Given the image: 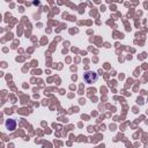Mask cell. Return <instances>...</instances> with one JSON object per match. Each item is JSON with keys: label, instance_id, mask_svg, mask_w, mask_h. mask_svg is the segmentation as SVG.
<instances>
[{"label": "cell", "instance_id": "2", "mask_svg": "<svg viewBox=\"0 0 148 148\" xmlns=\"http://www.w3.org/2000/svg\"><path fill=\"white\" fill-rule=\"evenodd\" d=\"M6 128L9 131H14L16 128V121L14 119H8L6 120Z\"/></svg>", "mask_w": 148, "mask_h": 148}, {"label": "cell", "instance_id": "1", "mask_svg": "<svg viewBox=\"0 0 148 148\" xmlns=\"http://www.w3.org/2000/svg\"><path fill=\"white\" fill-rule=\"evenodd\" d=\"M97 79H98V76H97V74L94 73V72H87V73H84V75H83V80H84L87 83H95V82L97 81Z\"/></svg>", "mask_w": 148, "mask_h": 148}]
</instances>
